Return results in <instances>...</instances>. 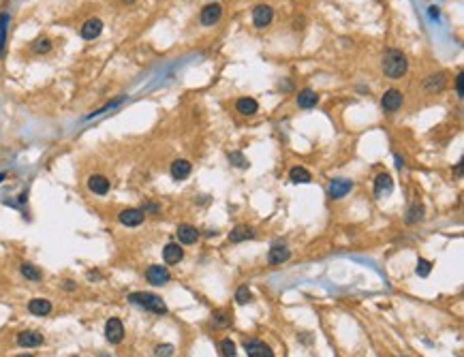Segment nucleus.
I'll return each instance as SVG.
<instances>
[{
	"label": "nucleus",
	"mask_w": 464,
	"mask_h": 357,
	"mask_svg": "<svg viewBox=\"0 0 464 357\" xmlns=\"http://www.w3.org/2000/svg\"><path fill=\"white\" fill-rule=\"evenodd\" d=\"M391 188H394V180H391L389 173H379V176L375 178V195L377 197L389 195Z\"/></svg>",
	"instance_id": "f8f14e48"
},
{
	"label": "nucleus",
	"mask_w": 464,
	"mask_h": 357,
	"mask_svg": "<svg viewBox=\"0 0 464 357\" xmlns=\"http://www.w3.org/2000/svg\"><path fill=\"white\" fill-rule=\"evenodd\" d=\"M17 342H19V346H26V349H30V346L43 344V336H41L39 332H22V334L17 336Z\"/></svg>",
	"instance_id": "6ab92c4d"
},
{
	"label": "nucleus",
	"mask_w": 464,
	"mask_h": 357,
	"mask_svg": "<svg viewBox=\"0 0 464 357\" xmlns=\"http://www.w3.org/2000/svg\"><path fill=\"white\" fill-rule=\"evenodd\" d=\"M33 49H35L37 54H45V52H49V49H51V41L49 39H39V41H35Z\"/></svg>",
	"instance_id": "7c9ffc66"
},
{
	"label": "nucleus",
	"mask_w": 464,
	"mask_h": 357,
	"mask_svg": "<svg viewBox=\"0 0 464 357\" xmlns=\"http://www.w3.org/2000/svg\"><path fill=\"white\" fill-rule=\"evenodd\" d=\"M229 160L233 163V165H235V167H240V169H244V167H249V160H246V158H244V154H242V152H231V154H229Z\"/></svg>",
	"instance_id": "c756f323"
},
{
	"label": "nucleus",
	"mask_w": 464,
	"mask_h": 357,
	"mask_svg": "<svg viewBox=\"0 0 464 357\" xmlns=\"http://www.w3.org/2000/svg\"><path fill=\"white\" fill-rule=\"evenodd\" d=\"M445 84H447V75L445 73H437V75H430L426 79L424 88L428 90V92H435V90H443V88H445Z\"/></svg>",
	"instance_id": "4be33fe9"
},
{
	"label": "nucleus",
	"mask_w": 464,
	"mask_h": 357,
	"mask_svg": "<svg viewBox=\"0 0 464 357\" xmlns=\"http://www.w3.org/2000/svg\"><path fill=\"white\" fill-rule=\"evenodd\" d=\"M7 22H9V15H0V56L5 52V39H7Z\"/></svg>",
	"instance_id": "393cba45"
},
{
	"label": "nucleus",
	"mask_w": 464,
	"mask_h": 357,
	"mask_svg": "<svg viewBox=\"0 0 464 357\" xmlns=\"http://www.w3.org/2000/svg\"><path fill=\"white\" fill-rule=\"evenodd\" d=\"M221 15H223V7H221L219 3H210V5H205V7L201 9L199 19H201L203 26H214V24L221 19Z\"/></svg>",
	"instance_id": "0eeeda50"
},
{
	"label": "nucleus",
	"mask_w": 464,
	"mask_h": 357,
	"mask_svg": "<svg viewBox=\"0 0 464 357\" xmlns=\"http://www.w3.org/2000/svg\"><path fill=\"white\" fill-rule=\"evenodd\" d=\"M129 302L135 304V306H141V308H146L150 312H157V314H165V312H167V306H165V302L159 298V295H154V293H146V291L131 293L129 295Z\"/></svg>",
	"instance_id": "f03ea898"
},
{
	"label": "nucleus",
	"mask_w": 464,
	"mask_h": 357,
	"mask_svg": "<svg viewBox=\"0 0 464 357\" xmlns=\"http://www.w3.org/2000/svg\"><path fill=\"white\" fill-rule=\"evenodd\" d=\"M143 210H137V208H127L118 214V220L122 222L125 227H139L143 222Z\"/></svg>",
	"instance_id": "423d86ee"
},
{
	"label": "nucleus",
	"mask_w": 464,
	"mask_h": 357,
	"mask_svg": "<svg viewBox=\"0 0 464 357\" xmlns=\"http://www.w3.org/2000/svg\"><path fill=\"white\" fill-rule=\"evenodd\" d=\"M251 238H255V231L251 227H246V225H238L229 233L231 242H244V240H251Z\"/></svg>",
	"instance_id": "b1692460"
},
{
	"label": "nucleus",
	"mask_w": 464,
	"mask_h": 357,
	"mask_svg": "<svg viewBox=\"0 0 464 357\" xmlns=\"http://www.w3.org/2000/svg\"><path fill=\"white\" fill-rule=\"evenodd\" d=\"M191 171H193V167H191V163L189 160H184V158H178V160H173L171 163V169H169V173H171V178L173 180H187L189 176H191Z\"/></svg>",
	"instance_id": "9b49d317"
},
{
	"label": "nucleus",
	"mask_w": 464,
	"mask_h": 357,
	"mask_svg": "<svg viewBox=\"0 0 464 357\" xmlns=\"http://www.w3.org/2000/svg\"><path fill=\"white\" fill-rule=\"evenodd\" d=\"M289 180H291L293 184H308V182L313 180V176H311V171H306L304 167H293L289 171Z\"/></svg>",
	"instance_id": "5701e85b"
},
{
	"label": "nucleus",
	"mask_w": 464,
	"mask_h": 357,
	"mask_svg": "<svg viewBox=\"0 0 464 357\" xmlns=\"http://www.w3.org/2000/svg\"><path fill=\"white\" fill-rule=\"evenodd\" d=\"M289 257H291V252H289L287 246H281V244H276V246L270 248V254H267V261L272 265H283Z\"/></svg>",
	"instance_id": "dca6fc26"
},
{
	"label": "nucleus",
	"mask_w": 464,
	"mask_h": 357,
	"mask_svg": "<svg viewBox=\"0 0 464 357\" xmlns=\"http://www.w3.org/2000/svg\"><path fill=\"white\" fill-rule=\"evenodd\" d=\"M199 238V231L195 229L193 225H180L178 227V240L180 244H195Z\"/></svg>",
	"instance_id": "412c9836"
},
{
	"label": "nucleus",
	"mask_w": 464,
	"mask_h": 357,
	"mask_svg": "<svg viewBox=\"0 0 464 357\" xmlns=\"http://www.w3.org/2000/svg\"><path fill=\"white\" fill-rule=\"evenodd\" d=\"M317 103H319V94L315 92V90H311V88L300 90V94H297V105H300L302 109H311Z\"/></svg>",
	"instance_id": "f3484780"
},
{
	"label": "nucleus",
	"mask_w": 464,
	"mask_h": 357,
	"mask_svg": "<svg viewBox=\"0 0 464 357\" xmlns=\"http://www.w3.org/2000/svg\"><path fill=\"white\" fill-rule=\"evenodd\" d=\"M146 278H148V282H152V284H165V282H169V272H167V268H163V265H150L148 268V272H146Z\"/></svg>",
	"instance_id": "9d476101"
},
{
	"label": "nucleus",
	"mask_w": 464,
	"mask_h": 357,
	"mask_svg": "<svg viewBox=\"0 0 464 357\" xmlns=\"http://www.w3.org/2000/svg\"><path fill=\"white\" fill-rule=\"evenodd\" d=\"M221 351H223V357H235V344L231 342V338H225L221 342Z\"/></svg>",
	"instance_id": "cd10ccee"
},
{
	"label": "nucleus",
	"mask_w": 464,
	"mask_h": 357,
	"mask_svg": "<svg viewBox=\"0 0 464 357\" xmlns=\"http://www.w3.org/2000/svg\"><path fill=\"white\" fill-rule=\"evenodd\" d=\"M101 357H109V355H101Z\"/></svg>",
	"instance_id": "e433bc0d"
},
{
	"label": "nucleus",
	"mask_w": 464,
	"mask_h": 357,
	"mask_svg": "<svg viewBox=\"0 0 464 357\" xmlns=\"http://www.w3.org/2000/svg\"><path fill=\"white\" fill-rule=\"evenodd\" d=\"M424 218V208L419 206V203H415L413 208L409 210V216H407V222H417V220H421Z\"/></svg>",
	"instance_id": "a878e982"
},
{
	"label": "nucleus",
	"mask_w": 464,
	"mask_h": 357,
	"mask_svg": "<svg viewBox=\"0 0 464 357\" xmlns=\"http://www.w3.org/2000/svg\"><path fill=\"white\" fill-rule=\"evenodd\" d=\"M462 84H464V79H462V73H458V77H456V94L462 99V92H464V90H462Z\"/></svg>",
	"instance_id": "72a5a7b5"
},
{
	"label": "nucleus",
	"mask_w": 464,
	"mask_h": 357,
	"mask_svg": "<svg viewBox=\"0 0 464 357\" xmlns=\"http://www.w3.org/2000/svg\"><path fill=\"white\" fill-rule=\"evenodd\" d=\"M235 109H238L242 116H253V114H257V111H259V103H257L255 99L244 96V99H238V103H235Z\"/></svg>",
	"instance_id": "aec40b11"
},
{
	"label": "nucleus",
	"mask_w": 464,
	"mask_h": 357,
	"mask_svg": "<svg viewBox=\"0 0 464 357\" xmlns=\"http://www.w3.org/2000/svg\"><path fill=\"white\" fill-rule=\"evenodd\" d=\"M430 272H432V263L426 261V259H419L417 261V274H419V276L426 278V276H430Z\"/></svg>",
	"instance_id": "2f4dec72"
},
{
	"label": "nucleus",
	"mask_w": 464,
	"mask_h": 357,
	"mask_svg": "<svg viewBox=\"0 0 464 357\" xmlns=\"http://www.w3.org/2000/svg\"><path fill=\"white\" fill-rule=\"evenodd\" d=\"M409 69V60L400 49H387L383 56V73L389 79H400L407 73Z\"/></svg>",
	"instance_id": "f257e3e1"
},
{
	"label": "nucleus",
	"mask_w": 464,
	"mask_h": 357,
	"mask_svg": "<svg viewBox=\"0 0 464 357\" xmlns=\"http://www.w3.org/2000/svg\"><path fill=\"white\" fill-rule=\"evenodd\" d=\"M351 188H353V182L351 180H334L332 184H329V197H332V199H340V197H345Z\"/></svg>",
	"instance_id": "2eb2a0df"
},
{
	"label": "nucleus",
	"mask_w": 464,
	"mask_h": 357,
	"mask_svg": "<svg viewBox=\"0 0 464 357\" xmlns=\"http://www.w3.org/2000/svg\"><path fill=\"white\" fill-rule=\"evenodd\" d=\"M182 257H184V250L180 248V244H176V242H171V244H167V246L163 248V259H165V263H167V265L180 263Z\"/></svg>",
	"instance_id": "ddd939ff"
},
{
	"label": "nucleus",
	"mask_w": 464,
	"mask_h": 357,
	"mask_svg": "<svg viewBox=\"0 0 464 357\" xmlns=\"http://www.w3.org/2000/svg\"><path fill=\"white\" fill-rule=\"evenodd\" d=\"M17 357H33V355H28V353H24V355H17Z\"/></svg>",
	"instance_id": "c9c22d12"
},
{
	"label": "nucleus",
	"mask_w": 464,
	"mask_h": 357,
	"mask_svg": "<svg viewBox=\"0 0 464 357\" xmlns=\"http://www.w3.org/2000/svg\"><path fill=\"white\" fill-rule=\"evenodd\" d=\"M272 17H274V9L270 5H257L253 9V24L257 28H265L272 24Z\"/></svg>",
	"instance_id": "20e7f679"
},
{
	"label": "nucleus",
	"mask_w": 464,
	"mask_h": 357,
	"mask_svg": "<svg viewBox=\"0 0 464 357\" xmlns=\"http://www.w3.org/2000/svg\"><path fill=\"white\" fill-rule=\"evenodd\" d=\"M105 338H107L111 344L122 342V338H125V325H122L120 319L111 317V319L105 323Z\"/></svg>",
	"instance_id": "39448f33"
},
{
	"label": "nucleus",
	"mask_w": 464,
	"mask_h": 357,
	"mask_svg": "<svg viewBox=\"0 0 464 357\" xmlns=\"http://www.w3.org/2000/svg\"><path fill=\"white\" fill-rule=\"evenodd\" d=\"M173 344H159L157 349H154V357H171L173 355Z\"/></svg>",
	"instance_id": "c85d7f7f"
},
{
	"label": "nucleus",
	"mask_w": 464,
	"mask_h": 357,
	"mask_svg": "<svg viewBox=\"0 0 464 357\" xmlns=\"http://www.w3.org/2000/svg\"><path fill=\"white\" fill-rule=\"evenodd\" d=\"M101 33H103V22H101L99 17H92V19H88L84 26H81V37H84L86 41L97 39Z\"/></svg>",
	"instance_id": "4468645a"
},
{
	"label": "nucleus",
	"mask_w": 464,
	"mask_h": 357,
	"mask_svg": "<svg viewBox=\"0 0 464 357\" xmlns=\"http://www.w3.org/2000/svg\"><path fill=\"white\" fill-rule=\"evenodd\" d=\"M244 349L249 357H274V351L261 340H246Z\"/></svg>",
	"instance_id": "6e6552de"
},
{
	"label": "nucleus",
	"mask_w": 464,
	"mask_h": 357,
	"mask_svg": "<svg viewBox=\"0 0 464 357\" xmlns=\"http://www.w3.org/2000/svg\"><path fill=\"white\" fill-rule=\"evenodd\" d=\"M402 101H405V96H402L400 90L391 88L383 94V99H381V107H383V111H387V114H394V111L400 109Z\"/></svg>",
	"instance_id": "7ed1b4c3"
},
{
	"label": "nucleus",
	"mask_w": 464,
	"mask_h": 357,
	"mask_svg": "<svg viewBox=\"0 0 464 357\" xmlns=\"http://www.w3.org/2000/svg\"><path fill=\"white\" fill-rule=\"evenodd\" d=\"M88 188L90 192H95V195H107L109 192V180L105 176H101V173H95V176L88 178Z\"/></svg>",
	"instance_id": "1a4fd4ad"
},
{
	"label": "nucleus",
	"mask_w": 464,
	"mask_h": 357,
	"mask_svg": "<svg viewBox=\"0 0 464 357\" xmlns=\"http://www.w3.org/2000/svg\"><path fill=\"white\" fill-rule=\"evenodd\" d=\"M396 165H398V167H402V165H405V160H402L400 156H396Z\"/></svg>",
	"instance_id": "f704fd0d"
},
{
	"label": "nucleus",
	"mask_w": 464,
	"mask_h": 357,
	"mask_svg": "<svg viewBox=\"0 0 464 357\" xmlns=\"http://www.w3.org/2000/svg\"><path fill=\"white\" fill-rule=\"evenodd\" d=\"M251 291H249V287H240L238 291H235V300H238V304H249L251 302Z\"/></svg>",
	"instance_id": "473e14b6"
},
{
	"label": "nucleus",
	"mask_w": 464,
	"mask_h": 357,
	"mask_svg": "<svg viewBox=\"0 0 464 357\" xmlns=\"http://www.w3.org/2000/svg\"><path fill=\"white\" fill-rule=\"evenodd\" d=\"M28 310L33 312V314H37V317H45V314H49V312H51V304H49V300L35 298V300H30Z\"/></svg>",
	"instance_id": "a211bd4d"
},
{
	"label": "nucleus",
	"mask_w": 464,
	"mask_h": 357,
	"mask_svg": "<svg viewBox=\"0 0 464 357\" xmlns=\"http://www.w3.org/2000/svg\"><path fill=\"white\" fill-rule=\"evenodd\" d=\"M22 274H24L28 280H39L41 278V272L35 268V265H30V263H24L22 265Z\"/></svg>",
	"instance_id": "bb28decb"
}]
</instances>
